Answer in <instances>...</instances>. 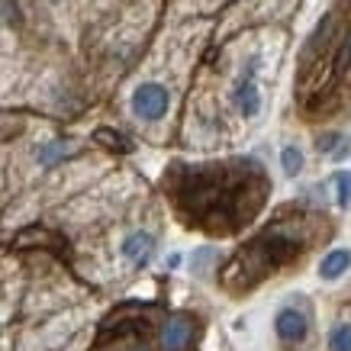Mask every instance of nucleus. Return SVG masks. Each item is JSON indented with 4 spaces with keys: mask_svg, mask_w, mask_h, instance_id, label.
<instances>
[{
    "mask_svg": "<svg viewBox=\"0 0 351 351\" xmlns=\"http://www.w3.org/2000/svg\"><path fill=\"white\" fill-rule=\"evenodd\" d=\"M265 168L252 158L203 161V165H171L165 174L174 210L197 229L235 232L261 210L267 193Z\"/></svg>",
    "mask_w": 351,
    "mask_h": 351,
    "instance_id": "obj_1",
    "label": "nucleus"
},
{
    "mask_svg": "<svg viewBox=\"0 0 351 351\" xmlns=\"http://www.w3.org/2000/svg\"><path fill=\"white\" fill-rule=\"evenodd\" d=\"M300 252H303V245H300L293 235L280 232V229H267L265 235H258L248 248H242V252L235 255V261L229 265V277L248 271V277H245L242 284L252 287V284L261 280L265 274H274V267L293 261Z\"/></svg>",
    "mask_w": 351,
    "mask_h": 351,
    "instance_id": "obj_2",
    "label": "nucleus"
},
{
    "mask_svg": "<svg viewBox=\"0 0 351 351\" xmlns=\"http://www.w3.org/2000/svg\"><path fill=\"white\" fill-rule=\"evenodd\" d=\"M171 110V87L161 84V81H142V84L132 87L129 94V113L145 123V126H155L168 117Z\"/></svg>",
    "mask_w": 351,
    "mask_h": 351,
    "instance_id": "obj_3",
    "label": "nucleus"
},
{
    "mask_svg": "<svg viewBox=\"0 0 351 351\" xmlns=\"http://www.w3.org/2000/svg\"><path fill=\"white\" fill-rule=\"evenodd\" d=\"M258 68H261V62H258V55H252L239 71V77H235L232 90H229V100H232L235 113L242 119H255L265 107V97H261V87H258Z\"/></svg>",
    "mask_w": 351,
    "mask_h": 351,
    "instance_id": "obj_4",
    "label": "nucleus"
},
{
    "mask_svg": "<svg viewBox=\"0 0 351 351\" xmlns=\"http://www.w3.org/2000/svg\"><path fill=\"white\" fill-rule=\"evenodd\" d=\"M75 152H77L75 138L55 136V138L39 142V145L32 149V158H36V165H39V168H58V165H64L68 158H75Z\"/></svg>",
    "mask_w": 351,
    "mask_h": 351,
    "instance_id": "obj_5",
    "label": "nucleus"
},
{
    "mask_svg": "<svg viewBox=\"0 0 351 351\" xmlns=\"http://www.w3.org/2000/svg\"><path fill=\"white\" fill-rule=\"evenodd\" d=\"M155 245H158V239H155L149 229H136V232H129L126 239H123L119 252H123V258H126L132 267H145L152 261V255H155Z\"/></svg>",
    "mask_w": 351,
    "mask_h": 351,
    "instance_id": "obj_6",
    "label": "nucleus"
},
{
    "mask_svg": "<svg viewBox=\"0 0 351 351\" xmlns=\"http://www.w3.org/2000/svg\"><path fill=\"white\" fill-rule=\"evenodd\" d=\"M274 332L280 341H287V345H297V341L306 339L309 332V322H306V313H300L297 306H284L277 313L274 319Z\"/></svg>",
    "mask_w": 351,
    "mask_h": 351,
    "instance_id": "obj_7",
    "label": "nucleus"
},
{
    "mask_svg": "<svg viewBox=\"0 0 351 351\" xmlns=\"http://www.w3.org/2000/svg\"><path fill=\"white\" fill-rule=\"evenodd\" d=\"M193 339V326L191 319H171L168 326H165V332H161V345L168 351H181L187 348V341Z\"/></svg>",
    "mask_w": 351,
    "mask_h": 351,
    "instance_id": "obj_8",
    "label": "nucleus"
},
{
    "mask_svg": "<svg viewBox=\"0 0 351 351\" xmlns=\"http://www.w3.org/2000/svg\"><path fill=\"white\" fill-rule=\"evenodd\" d=\"M348 267H351V252L348 248H335L319 261V277L322 280H339Z\"/></svg>",
    "mask_w": 351,
    "mask_h": 351,
    "instance_id": "obj_9",
    "label": "nucleus"
},
{
    "mask_svg": "<svg viewBox=\"0 0 351 351\" xmlns=\"http://www.w3.org/2000/svg\"><path fill=\"white\" fill-rule=\"evenodd\" d=\"M303 165H306V158H303V152H300L297 145H284V149H280V168H284L287 178L303 174Z\"/></svg>",
    "mask_w": 351,
    "mask_h": 351,
    "instance_id": "obj_10",
    "label": "nucleus"
},
{
    "mask_svg": "<svg viewBox=\"0 0 351 351\" xmlns=\"http://www.w3.org/2000/svg\"><path fill=\"white\" fill-rule=\"evenodd\" d=\"M332 184H335V200H339L341 210L351 206V171H339V174L332 178Z\"/></svg>",
    "mask_w": 351,
    "mask_h": 351,
    "instance_id": "obj_11",
    "label": "nucleus"
},
{
    "mask_svg": "<svg viewBox=\"0 0 351 351\" xmlns=\"http://www.w3.org/2000/svg\"><path fill=\"white\" fill-rule=\"evenodd\" d=\"M329 351H351V322H341L329 332Z\"/></svg>",
    "mask_w": 351,
    "mask_h": 351,
    "instance_id": "obj_12",
    "label": "nucleus"
},
{
    "mask_svg": "<svg viewBox=\"0 0 351 351\" xmlns=\"http://www.w3.org/2000/svg\"><path fill=\"white\" fill-rule=\"evenodd\" d=\"M94 138L100 142V145H107V149H113V152H129V149H132V145H129L126 138L119 136V132H113V129H97Z\"/></svg>",
    "mask_w": 351,
    "mask_h": 351,
    "instance_id": "obj_13",
    "label": "nucleus"
},
{
    "mask_svg": "<svg viewBox=\"0 0 351 351\" xmlns=\"http://www.w3.org/2000/svg\"><path fill=\"white\" fill-rule=\"evenodd\" d=\"M341 132H326V136H319V142H316V149H319V155H332V152L339 149V142H341Z\"/></svg>",
    "mask_w": 351,
    "mask_h": 351,
    "instance_id": "obj_14",
    "label": "nucleus"
},
{
    "mask_svg": "<svg viewBox=\"0 0 351 351\" xmlns=\"http://www.w3.org/2000/svg\"><path fill=\"white\" fill-rule=\"evenodd\" d=\"M348 155H351V138L345 136V138H341V142H339V149L332 152L329 158H332V161H345V158H348Z\"/></svg>",
    "mask_w": 351,
    "mask_h": 351,
    "instance_id": "obj_15",
    "label": "nucleus"
},
{
    "mask_svg": "<svg viewBox=\"0 0 351 351\" xmlns=\"http://www.w3.org/2000/svg\"><path fill=\"white\" fill-rule=\"evenodd\" d=\"M119 351H152V348L142 345V341H132V345H126V348H119Z\"/></svg>",
    "mask_w": 351,
    "mask_h": 351,
    "instance_id": "obj_16",
    "label": "nucleus"
},
{
    "mask_svg": "<svg viewBox=\"0 0 351 351\" xmlns=\"http://www.w3.org/2000/svg\"><path fill=\"white\" fill-rule=\"evenodd\" d=\"M45 3H64V0H45Z\"/></svg>",
    "mask_w": 351,
    "mask_h": 351,
    "instance_id": "obj_17",
    "label": "nucleus"
}]
</instances>
